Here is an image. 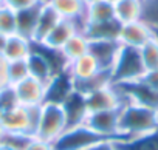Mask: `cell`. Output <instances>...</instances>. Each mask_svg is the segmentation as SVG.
Wrapping results in <instances>:
<instances>
[{
    "instance_id": "cell-32",
    "label": "cell",
    "mask_w": 158,
    "mask_h": 150,
    "mask_svg": "<svg viewBox=\"0 0 158 150\" xmlns=\"http://www.w3.org/2000/svg\"><path fill=\"white\" fill-rule=\"evenodd\" d=\"M89 150H119L116 141H112V139H107V141H102L93 147H90Z\"/></svg>"
},
{
    "instance_id": "cell-39",
    "label": "cell",
    "mask_w": 158,
    "mask_h": 150,
    "mask_svg": "<svg viewBox=\"0 0 158 150\" xmlns=\"http://www.w3.org/2000/svg\"><path fill=\"white\" fill-rule=\"evenodd\" d=\"M153 31H155V36H156V37H158V31H156V30H153Z\"/></svg>"
},
{
    "instance_id": "cell-7",
    "label": "cell",
    "mask_w": 158,
    "mask_h": 150,
    "mask_svg": "<svg viewBox=\"0 0 158 150\" xmlns=\"http://www.w3.org/2000/svg\"><path fill=\"white\" fill-rule=\"evenodd\" d=\"M126 104L124 96L118 90L115 84H109L102 88H98L84 96V108L85 113L95 111H107V110H118Z\"/></svg>"
},
{
    "instance_id": "cell-16",
    "label": "cell",
    "mask_w": 158,
    "mask_h": 150,
    "mask_svg": "<svg viewBox=\"0 0 158 150\" xmlns=\"http://www.w3.org/2000/svg\"><path fill=\"white\" fill-rule=\"evenodd\" d=\"M34 47H36V45H34L28 37H25V36L16 33V34L8 36L6 47H5V50H3L2 57H3L6 62L25 60V59H28V56L33 53Z\"/></svg>"
},
{
    "instance_id": "cell-13",
    "label": "cell",
    "mask_w": 158,
    "mask_h": 150,
    "mask_svg": "<svg viewBox=\"0 0 158 150\" xmlns=\"http://www.w3.org/2000/svg\"><path fill=\"white\" fill-rule=\"evenodd\" d=\"M60 19L62 17L56 13V10L45 0L39 8V16H37V20H36L33 36H31V42L34 45H39L48 36V33L59 23Z\"/></svg>"
},
{
    "instance_id": "cell-38",
    "label": "cell",
    "mask_w": 158,
    "mask_h": 150,
    "mask_svg": "<svg viewBox=\"0 0 158 150\" xmlns=\"http://www.w3.org/2000/svg\"><path fill=\"white\" fill-rule=\"evenodd\" d=\"M2 5H5V3H3V0H0V6H2Z\"/></svg>"
},
{
    "instance_id": "cell-3",
    "label": "cell",
    "mask_w": 158,
    "mask_h": 150,
    "mask_svg": "<svg viewBox=\"0 0 158 150\" xmlns=\"http://www.w3.org/2000/svg\"><path fill=\"white\" fill-rule=\"evenodd\" d=\"M146 68L139 54V50L123 47L116 56V60L110 70L112 74V82L113 84H127L138 81L144 76Z\"/></svg>"
},
{
    "instance_id": "cell-10",
    "label": "cell",
    "mask_w": 158,
    "mask_h": 150,
    "mask_svg": "<svg viewBox=\"0 0 158 150\" xmlns=\"http://www.w3.org/2000/svg\"><path fill=\"white\" fill-rule=\"evenodd\" d=\"M153 36H155L153 30H152L146 22L136 20V22H130V23L121 25L119 36H118V42H119L123 47H130V48L139 50V48L144 47Z\"/></svg>"
},
{
    "instance_id": "cell-17",
    "label": "cell",
    "mask_w": 158,
    "mask_h": 150,
    "mask_svg": "<svg viewBox=\"0 0 158 150\" xmlns=\"http://www.w3.org/2000/svg\"><path fill=\"white\" fill-rule=\"evenodd\" d=\"M89 51H90V40L87 39V36L82 31H79V33L73 34L65 42V45L59 50V56H60L64 67H65L67 63L85 56Z\"/></svg>"
},
{
    "instance_id": "cell-34",
    "label": "cell",
    "mask_w": 158,
    "mask_h": 150,
    "mask_svg": "<svg viewBox=\"0 0 158 150\" xmlns=\"http://www.w3.org/2000/svg\"><path fill=\"white\" fill-rule=\"evenodd\" d=\"M6 40H8V36H5V34L0 33V56L3 54V50H5V47H6Z\"/></svg>"
},
{
    "instance_id": "cell-29",
    "label": "cell",
    "mask_w": 158,
    "mask_h": 150,
    "mask_svg": "<svg viewBox=\"0 0 158 150\" xmlns=\"http://www.w3.org/2000/svg\"><path fill=\"white\" fill-rule=\"evenodd\" d=\"M44 2H45V0H3V3L8 8H11L13 11H16V13H20V11L39 6Z\"/></svg>"
},
{
    "instance_id": "cell-28",
    "label": "cell",
    "mask_w": 158,
    "mask_h": 150,
    "mask_svg": "<svg viewBox=\"0 0 158 150\" xmlns=\"http://www.w3.org/2000/svg\"><path fill=\"white\" fill-rule=\"evenodd\" d=\"M17 98H16V93L13 90L11 85L5 87L0 90V113H3L6 110H10L11 107L17 105Z\"/></svg>"
},
{
    "instance_id": "cell-12",
    "label": "cell",
    "mask_w": 158,
    "mask_h": 150,
    "mask_svg": "<svg viewBox=\"0 0 158 150\" xmlns=\"http://www.w3.org/2000/svg\"><path fill=\"white\" fill-rule=\"evenodd\" d=\"M104 71L99 62L95 59L93 54L87 53L85 56L79 57L64 67V73L71 79V82H82L90 78H95L96 74Z\"/></svg>"
},
{
    "instance_id": "cell-14",
    "label": "cell",
    "mask_w": 158,
    "mask_h": 150,
    "mask_svg": "<svg viewBox=\"0 0 158 150\" xmlns=\"http://www.w3.org/2000/svg\"><path fill=\"white\" fill-rule=\"evenodd\" d=\"M27 63H28L30 76H33L39 81H44L47 84H50L51 79L59 73V71H56L50 57L39 50H33V53L27 59Z\"/></svg>"
},
{
    "instance_id": "cell-27",
    "label": "cell",
    "mask_w": 158,
    "mask_h": 150,
    "mask_svg": "<svg viewBox=\"0 0 158 150\" xmlns=\"http://www.w3.org/2000/svg\"><path fill=\"white\" fill-rule=\"evenodd\" d=\"M141 20L146 22L152 30L158 31V0H144Z\"/></svg>"
},
{
    "instance_id": "cell-26",
    "label": "cell",
    "mask_w": 158,
    "mask_h": 150,
    "mask_svg": "<svg viewBox=\"0 0 158 150\" xmlns=\"http://www.w3.org/2000/svg\"><path fill=\"white\" fill-rule=\"evenodd\" d=\"M0 33L5 36L17 33V13L6 5L0 6Z\"/></svg>"
},
{
    "instance_id": "cell-25",
    "label": "cell",
    "mask_w": 158,
    "mask_h": 150,
    "mask_svg": "<svg viewBox=\"0 0 158 150\" xmlns=\"http://www.w3.org/2000/svg\"><path fill=\"white\" fill-rule=\"evenodd\" d=\"M28 76H30V71H28L27 59L25 60L6 62V79H8V84L10 85H14V84L23 81Z\"/></svg>"
},
{
    "instance_id": "cell-35",
    "label": "cell",
    "mask_w": 158,
    "mask_h": 150,
    "mask_svg": "<svg viewBox=\"0 0 158 150\" xmlns=\"http://www.w3.org/2000/svg\"><path fill=\"white\" fill-rule=\"evenodd\" d=\"M6 135V130H5V127H3V124H2V121H0V142H2V139H3V136Z\"/></svg>"
},
{
    "instance_id": "cell-19",
    "label": "cell",
    "mask_w": 158,
    "mask_h": 150,
    "mask_svg": "<svg viewBox=\"0 0 158 150\" xmlns=\"http://www.w3.org/2000/svg\"><path fill=\"white\" fill-rule=\"evenodd\" d=\"M56 10V13L67 20H73L82 25V19L85 14L87 3L84 0H47Z\"/></svg>"
},
{
    "instance_id": "cell-22",
    "label": "cell",
    "mask_w": 158,
    "mask_h": 150,
    "mask_svg": "<svg viewBox=\"0 0 158 150\" xmlns=\"http://www.w3.org/2000/svg\"><path fill=\"white\" fill-rule=\"evenodd\" d=\"M119 150H158V130L132 139L116 141Z\"/></svg>"
},
{
    "instance_id": "cell-36",
    "label": "cell",
    "mask_w": 158,
    "mask_h": 150,
    "mask_svg": "<svg viewBox=\"0 0 158 150\" xmlns=\"http://www.w3.org/2000/svg\"><path fill=\"white\" fill-rule=\"evenodd\" d=\"M0 150H16V148H13V147H10V145H6V144L0 142Z\"/></svg>"
},
{
    "instance_id": "cell-18",
    "label": "cell",
    "mask_w": 158,
    "mask_h": 150,
    "mask_svg": "<svg viewBox=\"0 0 158 150\" xmlns=\"http://www.w3.org/2000/svg\"><path fill=\"white\" fill-rule=\"evenodd\" d=\"M121 30V23L115 19L110 22L102 23H87L82 25L81 31L87 36V39L92 40H118Z\"/></svg>"
},
{
    "instance_id": "cell-2",
    "label": "cell",
    "mask_w": 158,
    "mask_h": 150,
    "mask_svg": "<svg viewBox=\"0 0 158 150\" xmlns=\"http://www.w3.org/2000/svg\"><path fill=\"white\" fill-rule=\"evenodd\" d=\"M70 127L68 116L64 104L47 101L39 108V119L36 125L34 136L44 139L47 142H54L60 138V135Z\"/></svg>"
},
{
    "instance_id": "cell-15",
    "label": "cell",
    "mask_w": 158,
    "mask_h": 150,
    "mask_svg": "<svg viewBox=\"0 0 158 150\" xmlns=\"http://www.w3.org/2000/svg\"><path fill=\"white\" fill-rule=\"evenodd\" d=\"M119 50H121V43L118 40H92L89 53L95 56V59L99 62L104 71H110Z\"/></svg>"
},
{
    "instance_id": "cell-4",
    "label": "cell",
    "mask_w": 158,
    "mask_h": 150,
    "mask_svg": "<svg viewBox=\"0 0 158 150\" xmlns=\"http://www.w3.org/2000/svg\"><path fill=\"white\" fill-rule=\"evenodd\" d=\"M39 108L40 107H25L17 104L10 110L0 113V121L8 133L34 136L39 119Z\"/></svg>"
},
{
    "instance_id": "cell-21",
    "label": "cell",
    "mask_w": 158,
    "mask_h": 150,
    "mask_svg": "<svg viewBox=\"0 0 158 150\" xmlns=\"http://www.w3.org/2000/svg\"><path fill=\"white\" fill-rule=\"evenodd\" d=\"M143 3L144 0H116L113 3L115 19L124 25L143 19Z\"/></svg>"
},
{
    "instance_id": "cell-33",
    "label": "cell",
    "mask_w": 158,
    "mask_h": 150,
    "mask_svg": "<svg viewBox=\"0 0 158 150\" xmlns=\"http://www.w3.org/2000/svg\"><path fill=\"white\" fill-rule=\"evenodd\" d=\"M8 79H6V60L0 56V90L8 87Z\"/></svg>"
},
{
    "instance_id": "cell-30",
    "label": "cell",
    "mask_w": 158,
    "mask_h": 150,
    "mask_svg": "<svg viewBox=\"0 0 158 150\" xmlns=\"http://www.w3.org/2000/svg\"><path fill=\"white\" fill-rule=\"evenodd\" d=\"M23 150H54V147L51 142H47V141L39 139L36 136H31Z\"/></svg>"
},
{
    "instance_id": "cell-8",
    "label": "cell",
    "mask_w": 158,
    "mask_h": 150,
    "mask_svg": "<svg viewBox=\"0 0 158 150\" xmlns=\"http://www.w3.org/2000/svg\"><path fill=\"white\" fill-rule=\"evenodd\" d=\"M17 102L25 107H40L44 102H47L48 98V84L44 81H39L33 76L25 78L23 81L11 85Z\"/></svg>"
},
{
    "instance_id": "cell-11",
    "label": "cell",
    "mask_w": 158,
    "mask_h": 150,
    "mask_svg": "<svg viewBox=\"0 0 158 150\" xmlns=\"http://www.w3.org/2000/svg\"><path fill=\"white\" fill-rule=\"evenodd\" d=\"M79 31H81V23L67 20V19H60L59 23L48 33V36L36 47L44 48V50L51 51V53H59V50L65 45V42L73 34H76Z\"/></svg>"
},
{
    "instance_id": "cell-24",
    "label": "cell",
    "mask_w": 158,
    "mask_h": 150,
    "mask_svg": "<svg viewBox=\"0 0 158 150\" xmlns=\"http://www.w3.org/2000/svg\"><path fill=\"white\" fill-rule=\"evenodd\" d=\"M139 54H141V59H143L146 71L158 70V37L153 36L144 47H141L139 48Z\"/></svg>"
},
{
    "instance_id": "cell-1",
    "label": "cell",
    "mask_w": 158,
    "mask_h": 150,
    "mask_svg": "<svg viewBox=\"0 0 158 150\" xmlns=\"http://www.w3.org/2000/svg\"><path fill=\"white\" fill-rule=\"evenodd\" d=\"M121 141L143 136L158 130V110L126 102L119 116Z\"/></svg>"
},
{
    "instance_id": "cell-40",
    "label": "cell",
    "mask_w": 158,
    "mask_h": 150,
    "mask_svg": "<svg viewBox=\"0 0 158 150\" xmlns=\"http://www.w3.org/2000/svg\"><path fill=\"white\" fill-rule=\"evenodd\" d=\"M110 2H112V3H115V2H116V0H110Z\"/></svg>"
},
{
    "instance_id": "cell-20",
    "label": "cell",
    "mask_w": 158,
    "mask_h": 150,
    "mask_svg": "<svg viewBox=\"0 0 158 150\" xmlns=\"http://www.w3.org/2000/svg\"><path fill=\"white\" fill-rule=\"evenodd\" d=\"M115 20V8L110 0H99V2L90 3L85 8V14L82 19V25L87 23H102ZM81 25V28H82Z\"/></svg>"
},
{
    "instance_id": "cell-5",
    "label": "cell",
    "mask_w": 158,
    "mask_h": 150,
    "mask_svg": "<svg viewBox=\"0 0 158 150\" xmlns=\"http://www.w3.org/2000/svg\"><path fill=\"white\" fill-rule=\"evenodd\" d=\"M107 141L84 124L70 125L57 141L53 142L54 150H89L90 147Z\"/></svg>"
},
{
    "instance_id": "cell-6",
    "label": "cell",
    "mask_w": 158,
    "mask_h": 150,
    "mask_svg": "<svg viewBox=\"0 0 158 150\" xmlns=\"http://www.w3.org/2000/svg\"><path fill=\"white\" fill-rule=\"evenodd\" d=\"M121 108H118V110H107V111L85 113V116H84L81 124L87 125L90 130H93L95 133H98L104 139L121 141V130H119Z\"/></svg>"
},
{
    "instance_id": "cell-23",
    "label": "cell",
    "mask_w": 158,
    "mask_h": 150,
    "mask_svg": "<svg viewBox=\"0 0 158 150\" xmlns=\"http://www.w3.org/2000/svg\"><path fill=\"white\" fill-rule=\"evenodd\" d=\"M39 8H40V5L17 13V33L28 37L30 40H31V36H33V31H34V26H36Z\"/></svg>"
},
{
    "instance_id": "cell-31",
    "label": "cell",
    "mask_w": 158,
    "mask_h": 150,
    "mask_svg": "<svg viewBox=\"0 0 158 150\" xmlns=\"http://www.w3.org/2000/svg\"><path fill=\"white\" fill-rule=\"evenodd\" d=\"M141 81L152 88L155 93H158V70H152V71H146L144 76L141 78Z\"/></svg>"
},
{
    "instance_id": "cell-37",
    "label": "cell",
    "mask_w": 158,
    "mask_h": 150,
    "mask_svg": "<svg viewBox=\"0 0 158 150\" xmlns=\"http://www.w3.org/2000/svg\"><path fill=\"white\" fill-rule=\"evenodd\" d=\"M84 2H85L87 5H90V3H95V2H99V0H84Z\"/></svg>"
},
{
    "instance_id": "cell-9",
    "label": "cell",
    "mask_w": 158,
    "mask_h": 150,
    "mask_svg": "<svg viewBox=\"0 0 158 150\" xmlns=\"http://www.w3.org/2000/svg\"><path fill=\"white\" fill-rule=\"evenodd\" d=\"M115 85L124 96L126 102H132V104L158 110V93L149 88L141 79L127 82V84H115Z\"/></svg>"
}]
</instances>
